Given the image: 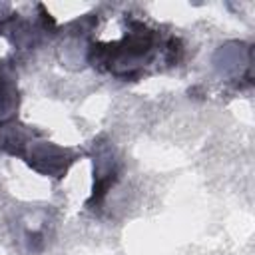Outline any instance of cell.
I'll return each mask as SVG.
<instances>
[{
  "label": "cell",
  "mask_w": 255,
  "mask_h": 255,
  "mask_svg": "<svg viewBox=\"0 0 255 255\" xmlns=\"http://www.w3.org/2000/svg\"><path fill=\"white\" fill-rule=\"evenodd\" d=\"M10 80L12 78L0 70V122H6L8 118H12V112L18 106V96Z\"/></svg>",
  "instance_id": "6da1fadb"
}]
</instances>
